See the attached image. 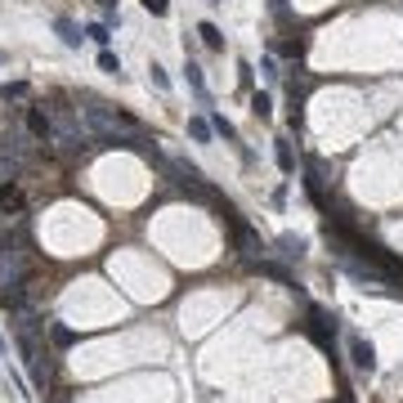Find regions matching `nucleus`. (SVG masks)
I'll return each instance as SVG.
<instances>
[{"label": "nucleus", "mask_w": 403, "mask_h": 403, "mask_svg": "<svg viewBox=\"0 0 403 403\" xmlns=\"http://www.w3.org/2000/svg\"><path fill=\"white\" fill-rule=\"evenodd\" d=\"M184 77H188V85H193V94H198V99H206V81H202V68H198V63H188V68H184Z\"/></svg>", "instance_id": "nucleus-10"}, {"label": "nucleus", "mask_w": 403, "mask_h": 403, "mask_svg": "<svg viewBox=\"0 0 403 403\" xmlns=\"http://www.w3.org/2000/svg\"><path fill=\"white\" fill-rule=\"evenodd\" d=\"M350 359H354V368H359V372H372L376 368V350L363 336H350Z\"/></svg>", "instance_id": "nucleus-3"}, {"label": "nucleus", "mask_w": 403, "mask_h": 403, "mask_svg": "<svg viewBox=\"0 0 403 403\" xmlns=\"http://www.w3.org/2000/svg\"><path fill=\"white\" fill-rule=\"evenodd\" d=\"M23 94H27V81H9V85H0V103L23 99Z\"/></svg>", "instance_id": "nucleus-11"}, {"label": "nucleus", "mask_w": 403, "mask_h": 403, "mask_svg": "<svg viewBox=\"0 0 403 403\" xmlns=\"http://www.w3.org/2000/svg\"><path fill=\"white\" fill-rule=\"evenodd\" d=\"M0 229H9V215L5 211H0Z\"/></svg>", "instance_id": "nucleus-18"}, {"label": "nucleus", "mask_w": 403, "mask_h": 403, "mask_svg": "<svg viewBox=\"0 0 403 403\" xmlns=\"http://www.w3.org/2000/svg\"><path fill=\"white\" fill-rule=\"evenodd\" d=\"M99 68L108 72V77H121V58H117L113 50H103V54H99Z\"/></svg>", "instance_id": "nucleus-12"}, {"label": "nucleus", "mask_w": 403, "mask_h": 403, "mask_svg": "<svg viewBox=\"0 0 403 403\" xmlns=\"http://www.w3.org/2000/svg\"><path fill=\"white\" fill-rule=\"evenodd\" d=\"M0 211H5V215H23V211H27V193H23L18 179H5V184H0Z\"/></svg>", "instance_id": "nucleus-2"}, {"label": "nucleus", "mask_w": 403, "mask_h": 403, "mask_svg": "<svg viewBox=\"0 0 403 403\" xmlns=\"http://www.w3.org/2000/svg\"><path fill=\"white\" fill-rule=\"evenodd\" d=\"M143 9H148V14H153V18H162V14H166V9H170V0H143Z\"/></svg>", "instance_id": "nucleus-16"}, {"label": "nucleus", "mask_w": 403, "mask_h": 403, "mask_svg": "<svg viewBox=\"0 0 403 403\" xmlns=\"http://www.w3.org/2000/svg\"><path fill=\"white\" fill-rule=\"evenodd\" d=\"M269 108H274V103H269V94H251V113L260 117V121L269 117Z\"/></svg>", "instance_id": "nucleus-14"}, {"label": "nucleus", "mask_w": 403, "mask_h": 403, "mask_svg": "<svg viewBox=\"0 0 403 403\" xmlns=\"http://www.w3.org/2000/svg\"><path fill=\"white\" fill-rule=\"evenodd\" d=\"M54 32L63 36V45H72V50H77V45L85 41V32H81V27H77L72 18H54Z\"/></svg>", "instance_id": "nucleus-4"}, {"label": "nucleus", "mask_w": 403, "mask_h": 403, "mask_svg": "<svg viewBox=\"0 0 403 403\" xmlns=\"http://www.w3.org/2000/svg\"><path fill=\"white\" fill-rule=\"evenodd\" d=\"M188 134H193L198 143H211V121H206V117H193V121H188Z\"/></svg>", "instance_id": "nucleus-9"}, {"label": "nucleus", "mask_w": 403, "mask_h": 403, "mask_svg": "<svg viewBox=\"0 0 403 403\" xmlns=\"http://www.w3.org/2000/svg\"><path fill=\"white\" fill-rule=\"evenodd\" d=\"M148 77H153V85H157V90H170V77H166V72H162V68H157V63L148 68Z\"/></svg>", "instance_id": "nucleus-15"}, {"label": "nucleus", "mask_w": 403, "mask_h": 403, "mask_svg": "<svg viewBox=\"0 0 403 403\" xmlns=\"http://www.w3.org/2000/svg\"><path fill=\"white\" fill-rule=\"evenodd\" d=\"M198 36H202L206 45H211V50H224V36H219L215 23H198Z\"/></svg>", "instance_id": "nucleus-8"}, {"label": "nucleus", "mask_w": 403, "mask_h": 403, "mask_svg": "<svg viewBox=\"0 0 403 403\" xmlns=\"http://www.w3.org/2000/svg\"><path fill=\"white\" fill-rule=\"evenodd\" d=\"M50 332H54V340H58V345H72V340H77V336L68 332V327H50Z\"/></svg>", "instance_id": "nucleus-17"}, {"label": "nucleus", "mask_w": 403, "mask_h": 403, "mask_svg": "<svg viewBox=\"0 0 403 403\" xmlns=\"http://www.w3.org/2000/svg\"><path fill=\"white\" fill-rule=\"evenodd\" d=\"M274 157H278V170H283V175H291V170H296V157H291V143H287V139H278Z\"/></svg>", "instance_id": "nucleus-6"}, {"label": "nucleus", "mask_w": 403, "mask_h": 403, "mask_svg": "<svg viewBox=\"0 0 403 403\" xmlns=\"http://www.w3.org/2000/svg\"><path fill=\"white\" fill-rule=\"evenodd\" d=\"M85 36H90L94 45H108V41H113V36H108V27H103V23H90V27H85Z\"/></svg>", "instance_id": "nucleus-13"}, {"label": "nucleus", "mask_w": 403, "mask_h": 403, "mask_svg": "<svg viewBox=\"0 0 403 403\" xmlns=\"http://www.w3.org/2000/svg\"><path fill=\"white\" fill-rule=\"evenodd\" d=\"M211 5H219V0H211Z\"/></svg>", "instance_id": "nucleus-20"}, {"label": "nucleus", "mask_w": 403, "mask_h": 403, "mask_svg": "<svg viewBox=\"0 0 403 403\" xmlns=\"http://www.w3.org/2000/svg\"><path fill=\"white\" fill-rule=\"evenodd\" d=\"M278 247H283V255H287V260H300V255H305V238H296V234H283V238H278Z\"/></svg>", "instance_id": "nucleus-5"}, {"label": "nucleus", "mask_w": 403, "mask_h": 403, "mask_svg": "<svg viewBox=\"0 0 403 403\" xmlns=\"http://www.w3.org/2000/svg\"><path fill=\"white\" fill-rule=\"evenodd\" d=\"M27 134L36 143H50V134H54V117L45 113V103H32L27 108Z\"/></svg>", "instance_id": "nucleus-1"}, {"label": "nucleus", "mask_w": 403, "mask_h": 403, "mask_svg": "<svg viewBox=\"0 0 403 403\" xmlns=\"http://www.w3.org/2000/svg\"><path fill=\"white\" fill-rule=\"evenodd\" d=\"M211 130H215V134H224L229 143H238V130H234V121H229L224 113H211Z\"/></svg>", "instance_id": "nucleus-7"}, {"label": "nucleus", "mask_w": 403, "mask_h": 403, "mask_svg": "<svg viewBox=\"0 0 403 403\" xmlns=\"http://www.w3.org/2000/svg\"><path fill=\"white\" fill-rule=\"evenodd\" d=\"M99 5H103V9H113V5H117V0H99Z\"/></svg>", "instance_id": "nucleus-19"}]
</instances>
